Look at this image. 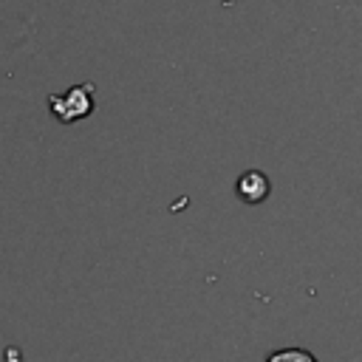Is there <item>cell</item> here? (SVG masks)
Listing matches in <instances>:
<instances>
[{
    "label": "cell",
    "mask_w": 362,
    "mask_h": 362,
    "mask_svg": "<svg viewBox=\"0 0 362 362\" xmlns=\"http://www.w3.org/2000/svg\"><path fill=\"white\" fill-rule=\"evenodd\" d=\"M48 107H51V116L57 122L74 124V122H79V119L93 113V85L82 82V85L68 88L65 93H51L48 96Z\"/></svg>",
    "instance_id": "cell-1"
},
{
    "label": "cell",
    "mask_w": 362,
    "mask_h": 362,
    "mask_svg": "<svg viewBox=\"0 0 362 362\" xmlns=\"http://www.w3.org/2000/svg\"><path fill=\"white\" fill-rule=\"evenodd\" d=\"M235 189H238V198L243 204H260L272 192V181L263 170H246V173H240Z\"/></svg>",
    "instance_id": "cell-2"
},
{
    "label": "cell",
    "mask_w": 362,
    "mask_h": 362,
    "mask_svg": "<svg viewBox=\"0 0 362 362\" xmlns=\"http://www.w3.org/2000/svg\"><path fill=\"white\" fill-rule=\"evenodd\" d=\"M266 362H317V356L305 348H280V351H272Z\"/></svg>",
    "instance_id": "cell-3"
},
{
    "label": "cell",
    "mask_w": 362,
    "mask_h": 362,
    "mask_svg": "<svg viewBox=\"0 0 362 362\" xmlns=\"http://www.w3.org/2000/svg\"><path fill=\"white\" fill-rule=\"evenodd\" d=\"M221 3H235V0H221Z\"/></svg>",
    "instance_id": "cell-4"
}]
</instances>
